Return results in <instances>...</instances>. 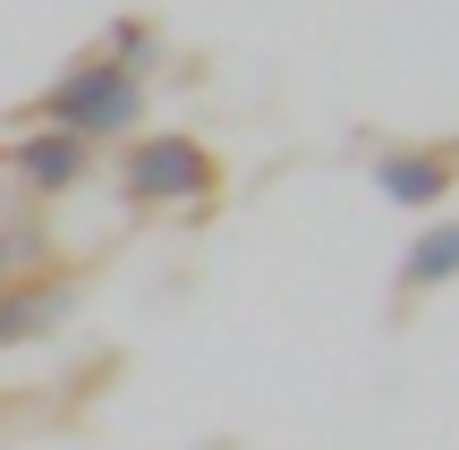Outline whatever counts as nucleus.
I'll return each instance as SVG.
<instances>
[{
  "label": "nucleus",
  "mask_w": 459,
  "mask_h": 450,
  "mask_svg": "<svg viewBox=\"0 0 459 450\" xmlns=\"http://www.w3.org/2000/svg\"><path fill=\"white\" fill-rule=\"evenodd\" d=\"M136 119H145V77L119 68V60H102V51L68 60L60 77H51V94L34 102V128H60V136H77V145L136 136Z\"/></svg>",
  "instance_id": "f257e3e1"
},
{
  "label": "nucleus",
  "mask_w": 459,
  "mask_h": 450,
  "mask_svg": "<svg viewBox=\"0 0 459 450\" xmlns=\"http://www.w3.org/2000/svg\"><path fill=\"white\" fill-rule=\"evenodd\" d=\"M213 187H221V162L196 136H179V128L136 136V153H128V196L136 204H204Z\"/></svg>",
  "instance_id": "f03ea898"
},
{
  "label": "nucleus",
  "mask_w": 459,
  "mask_h": 450,
  "mask_svg": "<svg viewBox=\"0 0 459 450\" xmlns=\"http://www.w3.org/2000/svg\"><path fill=\"white\" fill-rule=\"evenodd\" d=\"M85 170H94V145H77V136H60V128H26L9 145V179L26 187V196H77L85 187Z\"/></svg>",
  "instance_id": "7ed1b4c3"
},
{
  "label": "nucleus",
  "mask_w": 459,
  "mask_h": 450,
  "mask_svg": "<svg viewBox=\"0 0 459 450\" xmlns=\"http://www.w3.org/2000/svg\"><path fill=\"white\" fill-rule=\"evenodd\" d=\"M375 187L400 204V213H434V204L459 187V145H409V153H383L375 162Z\"/></svg>",
  "instance_id": "20e7f679"
},
{
  "label": "nucleus",
  "mask_w": 459,
  "mask_h": 450,
  "mask_svg": "<svg viewBox=\"0 0 459 450\" xmlns=\"http://www.w3.org/2000/svg\"><path fill=\"white\" fill-rule=\"evenodd\" d=\"M68 306H77V281H68V272H26V281H9V289H0V349L43 340Z\"/></svg>",
  "instance_id": "39448f33"
},
{
  "label": "nucleus",
  "mask_w": 459,
  "mask_h": 450,
  "mask_svg": "<svg viewBox=\"0 0 459 450\" xmlns=\"http://www.w3.org/2000/svg\"><path fill=\"white\" fill-rule=\"evenodd\" d=\"M443 281H459V221H451V213L426 221L417 247L400 255V289H409V298H426V289H443Z\"/></svg>",
  "instance_id": "423d86ee"
},
{
  "label": "nucleus",
  "mask_w": 459,
  "mask_h": 450,
  "mask_svg": "<svg viewBox=\"0 0 459 450\" xmlns=\"http://www.w3.org/2000/svg\"><path fill=\"white\" fill-rule=\"evenodd\" d=\"M102 60H119V68H136V77H145V60H153V26H145V17H119Z\"/></svg>",
  "instance_id": "0eeeda50"
},
{
  "label": "nucleus",
  "mask_w": 459,
  "mask_h": 450,
  "mask_svg": "<svg viewBox=\"0 0 459 450\" xmlns=\"http://www.w3.org/2000/svg\"><path fill=\"white\" fill-rule=\"evenodd\" d=\"M34 255H43V238H34V230H0V289H9V281H26V272H34Z\"/></svg>",
  "instance_id": "6e6552de"
}]
</instances>
